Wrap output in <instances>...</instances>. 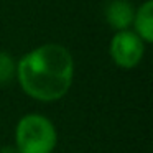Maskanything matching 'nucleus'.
Here are the masks:
<instances>
[{"instance_id": "nucleus-3", "label": "nucleus", "mask_w": 153, "mask_h": 153, "mask_svg": "<svg viewBox=\"0 0 153 153\" xmlns=\"http://www.w3.org/2000/svg\"><path fill=\"white\" fill-rule=\"evenodd\" d=\"M143 41L128 30L119 31L110 41V56L120 68H135L143 58Z\"/></svg>"}, {"instance_id": "nucleus-1", "label": "nucleus", "mask_w": 153, "mask_h": 153, "mask_svg": "<svg viewBox=\"0 0 153 153\" xmlns=\"http://www.w3.org/2000/svg\"><path fill=\"white\" fill-rule=\"evenodd\" d=\"M73 76V56L61 45H43L25 54L17 64L22 89L41 102L61 99L69 91Z\"/></svg>"}, {"instance_id": "nucleus-7", "label": "nucleus", "mask_w": 153, "mask_h": 153, "mask_svg": "<svg viewBox=\"0 0 153 153\" xmlns=\"http://www.w3.org/2000/svg\"><path fill=\"white\" fill-rule=\"evenodd\" d=\"M0 153H18V150L13 148V146H2V148H0Z\"/></svg>"}, {"instance_id": "nucleus-6", "label": "nucleus", "mask_w": 153, "mask_h": 153, "mask_svg": "<svg viewBox=\"0 0 153 153\" xmlns=\"http://www.w3.org/2000/svg\"><path fill=\"white\" fill-rule=\"evenodd\" d=\"M15 74H17V64L13 63L12 56L0 51V86L10 82Z\"/></svg>"}, {"instance_id": "nucleus-2", "label": "nucleus", "mask_w": 153, "mask_h": 153, "mask_svg": "<svg viewBox=\"0 0 153 153\" xmlns=\"http://www.w3.org/2000/svg\"><path fill=\"white\" fill-rule=\"evenodd\" d=\"M15 142L18 153H51L58 142L56 128L46 117L28 114L18 122Z\"/></svg>"}, {"instance_id": "nucleus-5", "label": "nucleus", "mask_w": 153, "mask_h": 153, "mask_svg": "<svg viewBox=\"0 0 153 153\" xmlns=\"http://www.w3.org/2000/svg\"><path fill=\"white\" fill-rule=\"evenodd\" d=\"M133 25L142 40L146 43L153 41V4L152 0H146L140 7V10L133 17Z\"/></svg>"}, {"instance_id": "nucleus-4", "label": "nucleus", "mask_w": 153, "mask_h": 153, "mask_svg": "<svg viewBox=\"0 0 153 153\" xmlns=\"http://www.w3.org/2000/svg\"><path fill=\"white\" fill-rule=\"evenodd\" d=\"M133 17H135V12L127 0H112L107 5L105 18L110 27L115 30H127V27L133 23Z\"/></svg>"}]
</instances>
